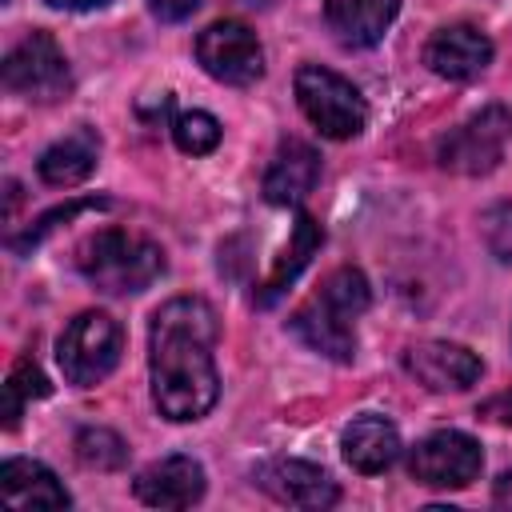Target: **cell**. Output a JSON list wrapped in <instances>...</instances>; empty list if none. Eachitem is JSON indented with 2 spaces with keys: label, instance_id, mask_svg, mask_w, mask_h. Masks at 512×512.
<instances>
[{
  "label": "cell",
  "instance_id": "1",
  "mask_svg": "<svg viewBox=\"0 0 512 512\" xmlns=\"http://www.w3.org/2000/svg\"><path fill=\"white\" fill-rule=\"evenodd\" d=\"M220 324L208 300L176 296L156 308L148 332V376H152V404L168 420H200L216 396V348Z\"/></svg>",
  "mask_w": 512,
  "mask_h": 512
},
{
  "label": "cell",
  "instance_id": "2",
  "mask_svg": "<svg viewBox=\"0 0 512 512\" xmlns=\"http://www.w3.org/2000/svg\"><path fill=\"white\" fill-rule=\"evenodd\" d=\"M368 300H372V292H368L364 272L360 268H336L320 284V292L296 308V316L288 324L308 348L344 364L356 356V328L352 324L368 308Z\"/></svg>",
  "mask_w": 512,
  "mask_h": 512
},
{
  "label": "cell",
  "instance_id": "3",
  "mask_svg": "<svg viewBox=\"0 0 512 512\" xmlns=\"http://www.w3.org/2000/svg\"><path fill=\"white\" fill-rule=\"evenodd\" d=\"M76 268L108 296H132L164 276V248L124 228H100L76 248Z\"/></svg>",
  "mask_w": 512,
  "mask_h": 512
},
{
  "label": "cell",
  "instance_id": "4",
  "mask_svg": "<svg viewBox=\"0 0 512 512\" xmlns=\"http://www.w3.org/2000/svg\"><path fill=\"white\" fill-rule=\"evenodd\" d=\"M120 344H124L120 324H116L108 312H96V308L76 312V316L64 324L60 340H56V360H60L64 380H68V384H80V388L100 384V380L116 368Z\"/></svg>",
  "mask_w": 512,
  "mask_h": 512
},
{
  "label": "cell",
  "instance_id": "5",
  "mask_svg": "<svg viewBox=\"0 0 512 512\" xmlns=\"http://www.w3.org/2000/svg\"><path fill=\"white\" fill-rule=\"evenodd\" d=\"M296 88V104L300 112L328 136V140H352L364 120H368V108H364V96L356 92L352 80H344L340 72L332 68H320V64H304L292 80Z\"/></svg>",
  "mask_w": 512,
  "mask_h": 512
},
{
  "label": "cell",
  "instance_id": "6",
  "mask_svg": "<svg viewBox=\"0 0 512 512\" xmlns=\"http://www.w3.org/2000/svg\"><path fill=\"white\" fill-rule=\"evenodd\" d=\"M508 140H512V112L500 104H488L440 140L436 160L456 176H484L504 160Z\"/></svg>",
  "mask_w": 512,
  "mask_h": 512
},
{
  "label": "cell",
  "instance_id": "7",
  "mask_svg": "<svg viewBox=\"0 0 512 512\" xmlns=\"http://www.w3.org/2000/svg\"><path fill=\"white\" fill-rule=\"evenodd\" d=\"M4 88L24 96V100H36V104H52L60 96H68L72 88V72H68V60L60 52V44L48 36V32H28L8 56H4Z\"/></svg>",
  "mask_w": 512,
  "mask_h": 512
},
{
  "label": "cell",
  "instance_id": "8",
  "mask_svg": "<svg viewBox=\"0 0 512 512\" xmlns=\"http://www.w3.org/2000/svg\"><path fill=\"white\" fill-rule=\"evenodd\" d=\"M196 60L200 68L220 84H256L264 76V48L256 32L240 20H216L196 36Z\"/></svg>",
  "mask_w": 512,
  "mask_h": 512
},
{
  "label": "cell",
  "instance_id": "9",
  "mask_svg": "<svg viewBox=\"0 0 512 512\" xmlns=\"http://www.w3.org/2000/svg\"><path fill=\"white\" fill-rule=\"evenodd\" d=\"M480 464H484L480 444L456 428L432 432L408 452L412 480H420L428 488H468L480 476Z\"/></svg>",
  "mask_w": 512,
  "mask_h": 512
},
{
  "label": "cell",
  "instance_id": "10",
  "mask_svg": "<svg viewBox=\"0 0 512 512\" xmlns=\"http://www.w3.org/2000/svg\"><path fill=\"white\" fill-rule=\"evenodd\" d=\"M252 480L280 504L288 508H332L340 500L332 476L308 460H288V456H276V460H264L256 464Z\"/></svg>",
  "mask_w": 512,
  "mask_h": 512
},
{
  "label": "cell",
  "instance_id": "11",
  "mask_svg": "<svg viewBox=\"0 0 512 512\" xmlns=\"http://www.w3.org/2000/svg\"><path fill=\"white\" fill-rule=\"evenodd\" d=\"M404 368L416 376V384H424L428 392H464L480 380V356L464 344H448V340H424L412 344L404 352Z\"/></svg>",
  "mask_w": 512,
  "mask_h": 512
},
{
  "label": "cell",
  "instance_id": "12",
  "mask_svg": "<svg viewBox=\"0 0 512 512\" xmlns=\"http://www.w3.org/2000/svg\"><path fill=\"white\" fill-rule=\"evenodd\" d=\"M492 40L476 24H444L424 48V64L444 80H472L488 68Z\"/></svg>",
  "mask_w": 512,
  "mask_h": 512
},
{
  "label": "cell",
  "instance_id": "13",
  "mask_svg": "<svg viewBox=\"0 0 512 512\" xmlns=\"http://www.w3.org/2000/svg\"><path fill=\"white\" fill-rule=\"evenodd\" d=\"M132 488L148 508H192L204 496V468L192 456H164L140 468Z\"/></svg>",
  "mask_w": 512,
  "mask_h": 512
},
{
  "label": "cell",
  "instance_id": "14",
  "mask_svg": "<svg viewBox=\"0 0 512 512\" xmlns=\"http://www.w3.org/2000/svg\"><path fill=\"white\" fill-rule=\"evenodd\" d=\"M316 180H320L316 148L304 140H284L264 172V200L276 208H292L316 188Z\"/></svg>",
  "mask_w": 512,
  "mask_h": 512
},
{
  "label": "cell",
  "instance_id": "15",
  "mask_svg": "<svg viewBox=\"0 0 512 512\" xmlns=\"http://www.w3.org/2000/svg\"><path fill=\"white\" fill-rule=\"evenodd\" d=\"M0 500L8 508L32 512V508H68L72 496L64 492V484L56 480L52 468H44L40 460H4L0 464Z\"/></svg>",
  "mask_w": 512,
  "mask_h": 512
},
{
  "label": "cell",
  "instance_id": "16",
  "mask_svg": "<svg viewBox=\"0 0 512 512\" xmlns=\"http://www.w3.org/2000/svg\"><path fill=\"white\" fill-rule=\"evenodd\" d=\"M340 448H344V460L356 472H368L372 476V472H384V468L396 464V456H400V432L384 416H356L344 428Z\"/></svg>",
  "mask_w": 512,
  "mask_h": 512
},
{
  "label": "cell",
  "instance_id": "17",
  "mask_svg": "<svg viewBox=\"0 0 512 512\" xmlns=\"http://www.w3.org/2000/svg\"><path fill=\"white\" fill-rule=\"evenodd\" d=\"M396 8L400 0H324V20L344 44L368 48L384 36Z\"/></svg>",
  "mask_w": 512,
  "mask_h": 512
},
{
  "label": "cell",
  "instance_id": "18",
  "mask_svg": "<svg viewBox=\"0 0 512 512\" xmlns=\"http://www.w3.org/2000/svg\"><path fill=\"white\" fill-rule=\"evenodd\" d=\"M320 240H324L320 224H316L308 212H296V220H292V232H288V244H284L280 260L272 264V272H268V276H264V284L256 288V304H260V308L276 304V300L288 292V284L304 272V264L312 260V252L320 248Z\"/></svg>",
  "mask_w": 512,
  "mask_h": 512
},
{
  "label": "cell",
  "instance_id": "19",
  "mask_svg": "<svg viewBox=\"0 0 512 512\" xmlns=\"http://www.w3.org/2000/svg\"><path fill=\"white\" fill-rule=\"evenodd\" d=\"M96 156H100V144L88 128H76L72 136L56 140L52 148L40 152L36 160V172L44 184H56V188H68V184H80L92 168H96Z\"/></svg>",
  "mask_w": 512,
  "mask_h": 512
},
{
  "label": "cell",
  "instance_id": "20",
  "mask_svg": "<svg viewBox=\"0 0 512 512\" xmlns=\"http://www.w3.org/2000/svg\"><path fill=\"white\" fill-rule=\"evenodd\" d=\"M40 396H48V380H44V372L36 368V360H16V368L8 372V380H4V428H16L20 424V416H24V408L32 404V400H40Z\"/></svg>",
  "mask_w": 512,
  "mask_h": 512
},
{
  "label": "cell",
  "instance_id": "21",
  "mask_svg": "<svg viewBox=\"0 0 512 512\" xmlns=\"http://www.w3.org/2000/svg\"><path fill=\"white\" fill-rule=\"evenodd\" d=\"M76 460H80L84 468L112 472V468H124L128 444H124L112 428H84V432H76Z\"/></svg>",
  "mask_w": 512,
  "mask_h": 512
},
{
  "label": "cell",
  "instance_id": "22",
  "mask_svg": "<svg viewBox=\"0 0 512 512\" xmlns=\"http://www.w3.org/2000/svg\"><path fill=\"white\" fill-rule=\"evenodd\" d=\"M172 140L180 152H192V156H204L220 144V120L208 116V112H180L172 120Z\"/></svg>",
  "mask_w": 512,
  "mask_h": 512
},
{
  "label": "cell",
  "instance_id": "23",
  "mask_svg": "<svg viewBox=\"0 0 512 512\" xmlns=\"http://www.w3.org/2000/svg\"><path fill=\"white\" fill-rule=\"evenodd\" d=\"M88 208H108V200H68V204H60V208H52V212H44L24 236H12L8 240V248L12 252H28V248H36L60 220H72V216H80V212H88Z\"/></svg>",
  "mask_w": 512,
  "mask_h": 512
},
{
  "label": "cell",
  "instance_id": "24",
  "mask_svg": "<svg viewBox=\"0 0 512 512\" xmlns=\"http://www.w3.org/2000/svg\"><path fill=\"white\" fill-rule=\"evenodd\" d=\"M148 8H152V16H160L168 24H180L200 8V0H148Z\"/></svg>",
  "mask_w": 512,
  "mask_h": 512
},
{
  "label": "cell",
  "instance_id": "25",
  "mask_svg": "<svg viewBox=\"0 0 512 512\" xmlns=\"http://www.w3.org/2000/svg\"><path fill=\"white\" fill-rule=\"evenodd\" d=\"M480 416L492 420V424H500V428H512V388L500 392V396H492V400H484L480 404Z\"/></svg>",
  "mask_w": 512,
  "mask_h": 512
},
{
  "label": "cell",
  "instance_id": "26",
  "mask_svg": "<svg viewBox=\"0 0 512 512\" xmlns=\"http://www.w3.org/2000/svg\"><path fill=\"white\" fill-rule=\"evenodd\" d=\"M492 500H496L500 508H512V472H504V476L496 480V488H492Z\"/></svg>",
  "mask_w": 512,
  "mask_h": 512
},
{
  "label": "cell",
  "instance_id": "27",
  "mask_svg": "<svg viewBox=\"0 0 512 512\" xmlns=\"http://www.w3.org/2000/svg\"><path fill=\"white\" fill-rule=\"evenodd\" d=\"M52 8H68V12H88V8H104L108 0H48Z\"/></svg>",
  "mask_w": 512,
  "mask_h": 512
}]
</instances>
